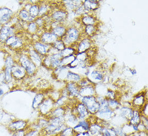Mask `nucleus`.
I'll return each instance as SVG.
<instances>
[{"label":"nucleus","instance_id":"obj_1","mask_svg":"<svg viewBox=\"0 0 148 136\" xmlns=\"http://www.w3.org/2000/svg\"><path fill=\"white\" fill-rule=\"evenodd\" d=\"M80 38V31L76 27H69L67 29L66 32L62 40L66 46H70L77 43Z\"/></svg>","mask_w":148,"mask_h":136},{"label":"nucleus","instance_id":"obj_2","mask_svg":"<svg viewBox=\"0 0 148 136\" xmlns=\"http://www.w3.org/2000/svg\"><path fill=\"white\" fill-rule=\"evenodd\" d=\"M80 102L85 105L90 115H94L100 109V105L97 100L96 96L81 97Z\"/></svg>","mask_w":148,"mask_h":136},{"label":"nucleus","instance_id":"obj_3","mask_svg":"<svg viewBox=\"0 0 148 136\" xmlns=\"http://www.w3.org/2000/svg\"><path fill=\"white\" fill-rule=\"evenodd\" d=\"M71 112L77 117L79 121L87 120L91 115L86 107L80 102L78 103L75 107H73Z\"/></svg>","mask_w":148,"mask_h":136},{"label":"nucleus","instance_id":"obj_4","mask_svg":"<svg viewBox=\"0 0 148 136\" xmlns=\"http://www.w3.org/2000/svg\"><path fill=\"white\" fill-rule=\"evenodd\" d=\"M55 101L52 97L45 98L38 108L40 113L43 116H48L55 108Z\"/></svg>","mask_w":148,"mask_h":136},{"label":"nucleus","instance_id":"obj_5","mask_svg":"<svg viewBox=\"0 0 148 136\" xmlns=\"http://www.w3.org/2000/svg\"><path fill=\"white\" fill-rule=\"evenodd\" d=\"M97 120L104 122L110 121L115 115V111L109 108V107L105 108H101L94 115Z\"/></svg>","mask_w":148,"mask_h":136},{"label":"nucleus","instance_id":"obj_6","mask_svg":"<svg viewBox=\"0 0 148 136\" xmlns=\"http://www.w3.org/2000/svg\"><path fill=\"white\" fill-rule=\"evenodd\" d=\"M28 128L27 121L24 120H15L12 121L7 126L9 131L12 133L17 131L27 130Z\"/></svg>","mask_w":148,"mask_h":136},{"label":"nucleus","instance_id":"obj_7","mask_svg":"<svg viewBox=\"0 0 148 136\" xmlns=\"http://www.w3.org/2000/svg\"><path fill=\"white\" fill-rule=\"evenodd\" d=\"M20 61L22 66L26 70L27 74L31 75L35 72L36 70L35 65L32 62L31 60L27 55H23L20 59Z\"/></svg>","mask_w":148,"mask_h":136},{"label":"nucleus","instance_id":"obj_8","mask_svg":"<svg viewBox=\"0 0 148 136\" xmlns=\"http://www.w3.org/2000/svg\"><path fill=\"white\" fill-rule=\"evenodd\" d=\"M147 102L145 100V96L144 93H141L136 95L135 97L133 98L132 102V106H133V109L135 110H140V109L143 107V105Z\"/></svg>","mask_w":148,"mask_h":136},{"label":"nucleus","instance_id":"obj_9","mask_svg":"<svg viewBox=\"0 0 148 136\" xmlns=\"http://www.w3.org/2000/svg\"><path fill=\"white\" fill-rule=\"evenodd\" d=\"M80 87L78 85V83L69 82L67 83V91L69 93V97L73 98H78L79 96V90Z\"/></svg>","mask_w":148,"mask_h":136},{"label":"nucleus","instance_id":"obj_10","mask_svg":"<svg viewBox=\"0 0 148 136\" xmlns=\"http://www.w3.org/2000/svg\"><path fill=\"white\" fill-rule=\"evenodd\" d=\"M64 119H65V124L67 126L73 128L75 126L78 124L79 120H78L77 117L74 114H73L71 112V109L70 113H68L66 110L65 113L64 115Z\"/></svg>","mask_w":148,"mask_h":136},{"label":"nucleus","instance_id":"obj_11","mask_svg":"<svg viewBox=\"0 0 148 136\" xmlns=\"http://www.w3.org/2000/svg\"><path fill=\"white\" fill-rule=\"evenodd\" d=\"M95 95H96V92H95V86L93 84H92V85L82 87L80 88L79 97L95 96Z\"/></svg>","mask_w":148,"mask_h":136},{"label":"nucleus","instance_id":"obj_12","mask_svg":"<svg viewBox=\"0 0 148 136\" xmlns=\"http://www.w3.org/2000/svg\"><path fill=\"white\" fill-rule=\"evenodd\" d=\"M12 76L17 80H21L26 75V70L22 66H12Z\"/></svg>","mask_w":148,"mask_h":136},{"label":"nucleus","instance_id":"obj_13","mask_svg":"<svg viewBox=\"0 0 148 136\" xmlns=\"http://www.w3.org/2000/svg\"><path fill=\"white\" fill-rule=\"evenodd\" d=\"M117 110H119V115L120 116L123 118L125 120L128 121L131 119L132 117L133 116L134 113V109L132 107H127V106H123L122 107H120Z\"/></svg>","mask_w":148,"mask_h":136},{"label":"nucleus","instance_id":"obj_14","mask_svg":"<svg viewBox=\"0 0 148 136\" xmlns=\"http://www.w3.org/2000/svg\"><path fill=\"white\" fill-rule=\"evenodd\" d=\"M91 40L88 38H85L82 39V40L78 44L77 52L84 53L86 52L91 47Z\"/></svg>","mask_w":148,"mask_h":136},{"label":"nucleus","instance_id":"obj_15","mask_svg":"<svg viewBox=\"0 0 148 136\" xmlns=\"http://www.w3.org/2000/svg\"><path fill=\"white\" fill-rule=\"evenodd\" d=\"M90 78H88L90 81L92 82L94 85L95 82L101 81L103 80L104 78V74L101 71L99 70H94L91 72L90 74Z\"/></svg>","mask_w":148,"mask_h":136},{"label":"nucleus","instance_id":"obj_16","mask_svg":"<svg viewBox=\"0 0 148 136\" xmlns=\"http://www.w3.org/2000/svg\"><path fill=\"white\" fill-rule=\"evenodd\" d=\"M41 39L43 43L46 44H53L58 38V37L55 35L53 32H47L43 34L41 37Z\"/></svg>","mask_w":148,"mask_h":136},{"label":"nucleus","instance_id":"obj_17","mask_svg":"<svg viewBox=\"0 0 148 136\" xmlns=\"http://www.w3.org/2000/svg\"><path fill=\"white\" fill-rule=\"evenodd\" d=\"M82 4L87 12L94 11L100 7L99 2L97 1L87 0L85 1Z\"/></svg>","mask_w":148,"mask_h":136},{"label":"nucleus","instance_id":"obj_18","mask_svg":"<svg viewBox=\"0 0 148 136\" xmlns=\"http://www.w3.org/2000/svg\"><path fill=\"white\" fill-rule=\"evenodd\" d=\"M12 12L8 8L0 9V22L5 23L9 20L12 16Z\"/></svg>","mask_w":148,"mask_h":136},{"label":"nucleus","instance_id":"obj_19","mask_svg":"<svg viewBox=\"0 0 148 136\" xmlns=\"http://www.w3.org/2000/svg\"><path fill=\"white\" fill-rule=\"evenodd\" d=\"M102 128L103 127L101 125L99 124L97 122L94 123L90 125L88 132H90L92 136H97L101 134Z\"/></svg>","mask_w":148,"mask_h":136},{"label":"nucleus","instance_id":"obj_20","mask_svg":"<svg viewBox=\"0 0 148 136\" xmlns=\"http://www.w3.org/2000/svg\"><path fill=\"white\" fill-rule=\"evenodd\" d=\"M66 111V109L64 107L55 108L52 110L50 113L47 116L49 118L50 117H59L64 116Z\"/></svg>","mask_w":148,"mask_h":136},{"label":"nucleus","instance_id":"obj_21","mask_svg":"<svg viewBox=\"0 0 148 136\" xmlns=\"http://www.w3.org/2000/svg\"><path fill=\"white\" fill-rule=\"evenodd\" d=\"M45 97L43 93L37 94L36 95L32 102V108L34 109H38L39 106L42 103Z\"/></svg>","mask_w":148,"mask_h":136},{"label":"nucleus","instance_id":"obj_22","mask_svg":"<svg viewBox=\"0 0 148 136\" xmlns=\"http://www.w3.org/2000/svg\"><path fill=\"white\" fill-rule=\"evenodd\" d=\"M64 2H65V5L66 8L69 10H76L82 5V1H65Z\"/></svg>","mask_w":148,"mask_h":136},{"label":"nucleus","instance_id":"obj_23","mask_svg":"<svg viewBox=\"0 0 148 136\" xmlns=\"http://www.w3.org/2000/svg\"><path fill=\"white\" fill-rule=\"evenodd\" d=\"M30 60L36 66H39L42 64V60L39 54L35 50H32L30 51Z\"/></svg>","mask_w":148,"mask_h":136},{"label":"nucleus","instance_id":"obj_24","mask_svg":"<svg viewBox=\"0 0 148 136\" xmlns=\"http://www.w3.org/2000/svg\"><path fill=\"white\" fill-rule=\"evenodd\" d=\"M82 77L79 74L75 73L72 71H69L68 73L67 74L66 80L67 82H76L78 83L82 79Z\"/></svg>","mask_w":148,"mask_h":136},{"label":"nucleus","instance_id":"obj_25","mask_svg":"<svg viewBox=\"0 0 148 136\" xmlns=\"http://www.w3.org/2000/svg\"><path fill=\"white\" fill-rule=\"evenodd\" d=\"M140 122V113L139 110L134 109V113L128 123L131 125H137Z\"/></svg>","mask_w":148,"mask_h":136},{"label":"nucleus","instance_id":"obj_26","mask_svg":"<svg viewBox=\"0 0 148 136\" xmlns=\"http://www.w3.org/2000/svg\"><path fill=\"white\" fill-rule=\"evenodd\" d=\"M53 18L57 22H61L64 21L67 17V13L65 11H57L55 12L52 15Z\"/></svg>","mask_w":148,"mask_h":136},{"label":"nucleus","instance_id":"obj_27","mask_svg":"<svg viewBox=\"0 0 148 136\" xmlns=\"http://www.w3.org/2000/svg\"><path fill=\"white\" fill-rule=\"evenodd\" d=\"M82 22L85 26L95 25V24L96 23V19L93 16H83L82 18Z\"/></svg>","mask_w":148,"mask_h":136},{"label":"nucleus","instance_id":"obj_28","mask_svg":"<svg viewBox=\"0 0 148 136\" xmlns=\"http://www.w3.org/2000/svg\"><path fill=\"white\" fill-rule=\"evenodd\" d=\"M34 47L36 51L40 55H45L47 52V47L42 43L39 42L36 43Z\"/></svg>","mask_w":148,"mask_h":136},{"label":"nucleus","instance_id":"obj_29","mask_svg":"<svg viewBox=\"0 0 148 136\" xmlns=\"http://www.w3.org/2000/svg\"><path fill=\"white\" fill-rule=\"evenodd\" d=\"M11 30L8 27H2L0 31V40L2 41L7 40L10 35Z\"/></svg>","mask_w":148,"mask_h":136},{"label":"nucleus","instance_id":"obj_30","mask_svg":"<svg viewBox=\"0 0 148 136\" xmlns=\"http://www.w3.org/2000/svg\"><path fill=\"white\" fill-rule=\"evenodd\" d=\"M67 29L64 26H57L53 30V33L58 37H62L66 32Z\"/></svg>","mask_w":148,"mask_h":136},{"label":"nucleus","instance_id":"obj_31","mask_svg":"<svg viewBox=\"0 0 148 136\" xmlns=\"http://www.w3.org/2000/svg\"><path fill=\"white\" fill-rule=\"evenodd\" d=\"M108 105L110 109L115 111L121 107V102H120L116 99L108 100Z\"/></svg>","mask_w":148,"mask_h":136},{"label":"nucleus","instance_id":"obj_32","mask_svg":"<svg viewBox=\"0 0 148 136\" xmlns=\"http://www.w3.org/2000/svg\"><path fill=\"white\" fill-rule=\"evenodd\" d=\"M97 27L95 25H90L85 26V33L86 35L91 37L95 35L97 32Z\"/></svg>","mask_w":148,"mask_h":136},{"label":"nucleus","instance_id":"obj_33","mask_svg":"<svg viewBox=\"0 0 148 136\" xmlns=\"http://www.w3.org/2000/svg\"><path fill=\"white\" fill-rule=\"evenodd\" d=\"M75 59V55H72L62 58L61 60V66H68Z\"/></svg>","mask_w":148,"mask_h":136},{"label":"nucleus","instance_id":"obj_34","mask_svg":"<svg viewBox=\"0 0 148 136\" xmlns=\"http://www.w3.org/2000/svg\"><path fill=\"white\" fill-rule=\"evenodd\" d=\"M75 52H76V50L74 49L73 47H66V48L64 50H63L62 51L60 52V53L62 55V58H64V57H66L70 56L72 55H75Z\"/></svg>","mask_w":148,"mask_h":136},{"label":"nucleus","instance_id":"obj_35","mask_svg":"<svg viewBox=\"0 0 148 136\" xmlns=\"http://www.w3.org/2000/svg\"><path fill=\"white\" fill-rule=\"evenodd\" d=\"M39 8L38 6L34 5L31 6L29 9V14L30 17L32 18H35L37 16H38L39 14Z\"/></svg>","mask_w":148,"mask_h":136},{"label":"nucleus","instance_id":"obj_36","mask_svg":"<svg viewBox=\"0 0 148 136\" xmlns=\"http://www.w3.org/2000/svg\"><path fill=\"white\" fill-rule=\"evenodd\" d=\"M6 43L8 45H10L11 46H15L18 45H21L20 41L18 38L16 37H13V36L9 37L8 39L6 40Z\"/></svg>","mask_w":148,"mask_h":136},{"label":"nucleus","instance_id":"obj_37","mask_svg":"<svg viewBox=\"0 0 148 136\" xmlns=\"http://www.w3.org/2000/svg\"><path fill=\"white\" fill-rule=\"evenodd\" d=\"M53 45L56 50L59 51L60 52L66 48V45L62 40L58 39L56 42L53 44Z\"/></svg>","mask_w":148,"mask_h":136},{"label":"nucleus","instance_id":"obj_38","mask_svg":"<svg viewBox=\"0 0 148 136\" xmlns=\"http://www.w3.org/2000/svg\"><path fill=\"white\" fill-rule=\"evenodd\" d=\"M76 133L74 132V130L72 128L67 126L60 134L62 136H74Z\"/></svg>","mask_w":148,"mask_h":136},{"label":"nucleus","instance_id":"obj_39","mask_svg":"<svg viewBox=\"0 0 148 136\" xmlns=\"http://www.w3.org/2000/svg\"><path fill=\"white\" fill-rule=\"evenodd\" d=\"M12 67H6V69L4 72V75H5V79L6 83H9L12 81Z\"/></svg>","mask_w":148,"mask_h":136},{"label":"nucleus","instance_id":"obj_40","mask_svg":"<svg viewBox=\"0 0 148 136\" xmlns=\"http://www.w3.org/2000/svg\"><path fill=\"white\" fill-rule=\"evenodd\" d=\"M25 136H40V131L27 128Z\"/></svg>","mask_w":148,"mask_h":136},{"label":"nucleus","instance_id":"obj_41","mask_svg":"<svg viewBox=\"0 0 148 136\" xmlns=\"http://www.w3.org/2000/svg\"><path fill=\"white\" fill-rule=\"evenodd\" d=\"M78 84L79 86L80 87V88H82V87L88 86V85L93 84V83L90 81L88 78H82V79L80 80V81L78 82Z\"/></svg>","mask_w":148,"mask_h":136},{"label":"nucleus","instance_id":"obj_42","mask_svg":"<svg viewBox=\"0 0 148 136\" xmlns=\"http://www.w3.org/2000/svg\"><path fill=\"white\" fill-rule=\"evenodd\" d=\"M20 17L21 19L24 20V21H29L30 20V15L29 14V12L25 10H22L20 13Z\"/></svg>","mask_w":148,"mask_h":136},{"label":"nucleus","instance_id":"obj_43","mask_svg":"<svg viewBox=\"0 0 148 136\" xmlns=\"http://www.w3.org/2000/svg\"><path fill=\"white\" fill-rule=\"evenodd\" d=\"M108 100H113V99H116V93L113 92L112 90H107V93L106 94V97Z\"/></svg>","mask_w":148,"mask_h":136},{"label":"nucleus","instance_id":"obj_44","mask_svg":"<svg viewBox=\"0 0 148 136\" xmlns=\"http://www.w3.org/2000/svg\"><path fill=\"white\" fill-rule=\"evenodd\" d=\"M86 9L84 7V6L83 5V4H82L81 6H80L79 8H77L75 10V13L76 14L79 15H84V14H85L86 12Z\"/></svg>","mask_w":148,"mask_h":136},{"label":"nucleus","instance_id":"obj_45","mask_svg":"<svg viewBox=\"0 0 148 136\" xmlns=\"http://www.w3.org/2000/svg\"><path fill=\"white\" fill-rule=\"evenodd\" d=\"M28 30L29 32H30L31 33L35 32L37 30V25L36 23H31L30 24L28 27Z\"/></svg>","mask_w":148,"mask_h":136},{"label":"nucleus","instance_id":"obj_46","mask_svg":"<svg viewBox=\"0 0 148 136\" xmlns=\"http://www.w3.org/2000/svg\"><path fill=\"white\" fill-rule=\"evenodd\" d=\"M26 133V130L17 131L12 133V136H25Z\"/></svg>","mask_w":148,"mask_h":136},{"label":"nucleus","instance_id":"obj_47","mask_svg":"<svg viewBox=\"0 0 148 136\" xmlns=\"http://www.w3.org/2000/svg\"><path fill=\"white\" fill-rule=\"evenodd\" d=\"M131 136H148V131H136L134 132Z\"/></svg>","mask_w":148,"mask_h":136},{"label":"nucleus","instance_id":"obj_48","mask_svg":"<svg viewBox=\"0 0 148 136\" xmlns=\"http://www.w3.org/2000/svg\"><path fill=\"white\" fill-rule=\"evenodd\" d=\"M6 83L5 79V75L4 73H0V86H2Z\"/></svg>","mask_w":148,"mask_h":136},{"label":"nucleus","instance_id":"obj_49","mask_svg":"<svg viewBox=\"0 0 148 136\" xmlns=\"http://www.w3.org/2000/svg\"><path fill=\"white\" fill-rule=\"evenodd\" d=\"M47 11V7L45 6H43V7H41L40 8H39V14L38 16H42L44 14H45Z\"/></svg>","mask_w":148,"mask_h":136},{"label":"nucleus","instance_id":"obj_50","mask_svg":"<svg viewBox=\"0 0 148 136\" xmlns=\"http://www.w3.org/2000/svg\"><path fill=\"white\" fill-rule=\"evenodd\" d=\"M6 65L7 66V67H12V66L13 65V62L12 58H9L7 59L6 61Z\"/></svg>","mask_w":148,"mask_h":136},{"label":"nucleus","instance_id":"obj_51","mask_svg":"<svg viewBox=\"0 0 148 136\" xmlns=\"http://www.w3.org/2000/svg\"><path fill=\"white\" fill-rule=\"evenodd\" d=\"M3 94H4V91H3V90H2V88H0V96H2Z\"/></svg>","mask_w":148,"mask_h":136},{"label":"nucleus","instance_id":"obj_52","mask_svg":"<svg viewBox=\"0 0 148 136\" xmlns=\"http://www.w3.org/2000/svg\"><path fill=\"white\" fill-rule=\"evenodd\" d=\"M1 29H2V27H1V24H0V31L1 30Z\"/></svg>","mask_w":148,"mask_h":136}]
</instances>
